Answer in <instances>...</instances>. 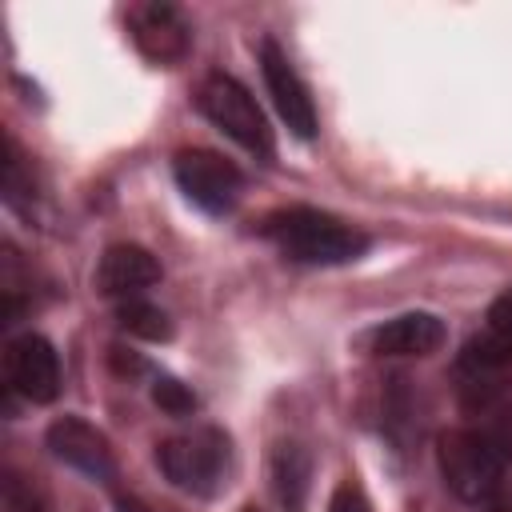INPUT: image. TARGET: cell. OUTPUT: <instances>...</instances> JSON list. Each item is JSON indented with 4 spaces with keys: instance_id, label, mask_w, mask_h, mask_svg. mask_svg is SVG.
I'll return each mask as SVG.
<instances>
[{
    "instance_id": "6da1fadb",
    "label": "cell",
    "mask_w": 512,
    "mask_h": 512,
    "mask_svg": "<svg viewBox=\"0 0 512 512\" xmlns=\"http://www.w3.org/2000/svg\"><path fill=\"white\" fill-rule=\"evenodd\" d=\"M264 236L296 264H348L364 256L368 236L320 208H284L264 220Z\"/></svg>"
},
{
    "instance_id": "7a4b0ae2",
    "label": "cell",
    "mask_w": 512,
    "mask_h": 512,
    "mask_svg": "<svg viewBox=\"0 0 512 512\" xmlns=\"http://www.w3.org/2000/svg\"><path fill=\"white\" fill-rule=\"evenodd\" d=\"M504 448L476 428H448L436 436V464L448 492L464 504H488L504 492Z\"/></svg>"
},
{
    "instance_id": "3957f363",
    "label": "cell",
    "mask_w": 512,
    "mask_h": 512,
    "mask_svg": "<svg viewBox=\"0 0 512 512\" xmlns=\"http://www.w3.org/2000/svg\"><path fill=\"white\" fill-rule=\"evenodd\" d=\"M196 104H200V112L224 136H232L252 156H260V160H272L276 156V140H272V128H268V116L260 112V104L252 100V92L236 76L208 72L200 80V88H196Z\"/></svg>"
},
{
    "instance_id": "277c9868",
    "label": "cell",
    "mask_w": 512,
    "mask_h": 512,
    "mask_svg": "<svg viewBox=\"0 0 512 512\" xmlns=\"http://www.w3.org/2000/svg\"><path fill=\"white\" fill-rule=\"evenodd\" d=\"M156 464L176 488L192 496H212L228 468V436L220 428H192L168 436L156 448Z\"/></svg>"
},
{
    "instance_id": "5b68a950",
    "label": "cell",
    "mask_w": 512,
    "mask_h": 512,
    "mask_svg": "<svg viewBox=\"0 0 512 512\" xmlns=\"http://www.w3.org/2000/svg\"><path fill=\"white\" fill-rule=\"evenodd\" d=\"M172 172H176L180 192L204 212H228L244 184L240 168L212 148H184L172 160Z\"/></svg>"
},
{
    "instance_id": "8992f818",
    "label": "cell",
    "mask_w": 512,
    "mask_h": 512,
    "mask_svg": "<svg viewBox=\"0 0 512 512\" xmlns=\"http://www.w3.org/2000/svg\"><path fill=\"white\" fill-rule=\"evenodd\" d=\"M260 72H264L268 96H272V104H276L280 120L288 124V132H292V136H300V140H312V136H316V128H320V120H316V104H312V92H308V84L300 80V72L292 68V60L284 56V48H280L272 36L260 44Z\"/></svg>"
},
{
    "instance_id": "52a82bcc",
    "label": "cell",
    "mask_w": 512,
    "mask_h": 512,
    "mask_svg": "<svg viewBox=\"0 0 512 512\" xmlns=\"http://www.w3.org/2000/svg\"><path fill=\"white\" fill-rule=\"evenodd\" d=\"M4 380L32 404H48L60 392V356L40 332L12 336L4 344Z\"/></svg>"
},
{
    "instance_id": "ba28073f",
    "label": "cell",
    "mask_w": 512,
    "mask_h": 512,
    "mask_svg": "<svg viewBox=\"0 0 512 512\" xmlns=\"http://www.w3.org/2000/svg\"><path fill=\"white\" fill-rule=\"evenodd\" d=\"M128 32L152 64H180L192 48V28L176 4H136L128 12Z\"/></svg>"
},
{
    "instance_id": "9c48e42d",
    "label": "cell",
    "mask_w": 512,
    "mask_h": 512,
    "mask_svg": "<svg viewBox=\"0 0 512 512\" xmlns=\"http://www.w3.org/2000/svg\"><path fill=\"white\" fill-rule=\"evenodd\" d=\"M456 376H460V392L468 404H488L512 380V344L500 340L496 332L468 340L456 360Z\"/></svg>"
},
{
    "instance_id": "30bf717a",
    "label": "cell",
    "mask_w": 512,
    "mask_h": 512,
    "mask_svg": "<svg viewBox=\"0 0 512 512\" xmlns=\"http://www.w3.org/2000/svg\"><path fill=\"white\" fill-rule=\"evenodd\" d=\"M48 448L56 460H64L68 468L92 476V480H112L116 476V460H112V448H108V436L80 420V416H60L48 424Z\"/></svg>"
},
{
    "instance_id": "8fae6325",
    "label": "cell",
    "mask_w": 512,
    "mask_h": 512,
    "mask_svg": "<svg viewBox=\"0 0 512 512\" xmlns=\"http://www.w3.org/2000/svg\"><path fill=\"white\" fill-rule=\"evenodd\" d=\"M160 280V264L140 244H112L96 264V292L108 300H136L144 288Z\"/></svg>"
},
{
    "instance_id": "7c38bea8",
    "label": "cell",
    "mask_w": 512,
    "mask_h": 512,
    "mask_svg": "<svg viewBox=\"0 0 512 512\" xmlns=\"http://www.w3.org/2000/svg\"><path fill=\"white\" fill-rule=\"evenodd\" d=\"M448 340V328L432 312H404L368 332V348L376 356H432Z\"/></svg>"
},
{
    "instance_id": "4fadbf2b",
    "label": "cell",
    "mask_w": 512,
    "mask_h": 512,
    "mask_svg": "<svg viewBox=\"0 0 512 512\" xmlns=\"http://www.w3.org/2000/svg\"><path fill=\"white\" fill-rule=\"evenodd\" d=\"M308 476H312L308 452H304L300 444H280L276 456H272V488H276V496H280L288 508H300V504H304Z\"/></svg>"
},
{
    "instance_id": "5bb4252c",
    "label": "cell",
    "mask_w": 512,
    "mask_h": 512,
    "mask_svg": "<svg viewBox=\"0 0 512 512\" xmlns=\"http://www.w3.org/2000/svg\"><path fill=\"white\" fill-rule=\"evenodd\" d=\"M116 320H120V328L128 332V336H140V340H168L172 336V324H168V316L156 308V304H148V300H124L120 308H116Z\"/></svg>"
},
{
    "instance_id": "9a60e30c",
    "label": "cell",
    "mask_w": 512,
    "mask_h": 512,
    "mask_svg": "<svg viewBox=\"0 0 512 512\" xmlns=\"http://www.w3.org/2000/svg\"><path fill=\"white\" fill-rule=\"evenodd\" d=\"M0 512H48V500L40 496V488L28 476L4 468V480H0Z\"/></svg>"
},
{
    "instance_id": "2e32d148",
    "label": "cell",
    "mask_w": 512,
    "mask_h": 512,
    "mask_svg": "<svg viewBox=\"0 0 512 512\" xmlns=\"http://www.w3.org/2000/svg\"><path fill=\"white\" fill-rule=\"evenodd\" d=\"M152 400H156L164 412H172V416H188V412L196 408V396H192L180 380H168V376H160V380H156Z\"/></svg>"
},
{
    "instance_id": "e0dca14e",
    "label": "cell",
    "mask_w": 512,
    "mask_h": 512,
    "mask_svg": "<svg viewBox=\"0 0 512 512\" xmlns=\"http://www.w3.org/2000/svg\"><path fill=\"white\" fill-rule=\"evenodd\" d=\"M328 512H372V508H368V496H364V488H360L356 480H344V484H336Z\"/></svg>"
},
{
    "instance_id": "ac0fdd59",
    "label": "cell",
    "mask_w": 512,
    "mask_h": 512,
    "mask_svg": "<svg viewBox=\"0 0 512 512\" xmlns=\"http://www.w3.org/2000/svg\"><path fill=\"white\" fill-rule=\"evenodd\" d=\"M488 332H496L500 340L512 344V288L500 292V296L488 304Z\"/></svg>"
},
{
    "instance_id": "d6986e66",
    "label": "cell",
    "mask_w": 512,
    "mask_h": 512,
    "mask_svg": "<svg viewBox=\"0 0 512 512\" xmlns=\"http://www.w3.org/2000/svg\"><path fill=\"white\" fill-rule=\"evenodd\" d=\"M484 512H512V488H504L500 496H492V500L484 504Z\"/></svg>"
},
{
    "instance_id": "ffe728a7",
    "label": "cell",
    "mask_w": 512,
    "mask_h": 512,
    "mask_svg": "<svg viewBox=\"0 0 512 512\" xmlns=\"http://www.w3.org/2000/svg\"><path fill=\"white\" fill-rule=\"evenodd\" d=\"M240 512H260V508H240Z\"/></svg>"
}]
</instances>
